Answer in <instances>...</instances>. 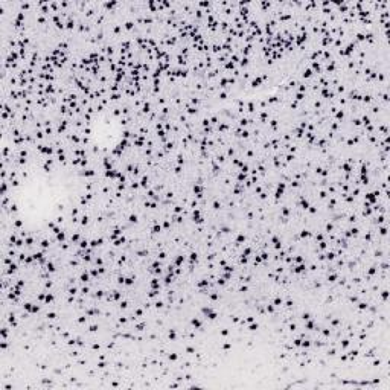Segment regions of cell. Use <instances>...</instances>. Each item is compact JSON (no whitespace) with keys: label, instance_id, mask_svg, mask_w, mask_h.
Listing matches in <instances>:
<instances>
[{"label":"cell","instance_id":"obj_1","mask_svg":"<svg viewBox=\"0 0 390 390\" xmlns=\"http://www.w3.org/2000/svg\"><path fill=\"white\" fill-rule=\"evenodd\" d=\"M191 218H192V223L195 226H203L206 223V217L203 213V210L200 207H195L192 209V213H191Z\"/></svg>","mask_w":390,"mask_h":390},{"label":"cell","instance_id":"obj_2","mask_svg":"<svg viewBox=\"0 0 390 390\" xmlns=\"http://www.w3.org/2000/svg\"><path fill=\"white\" fill-rule=\"evenodd\" d=\"M192 194L197 200H203L206 195V186L203 183H195L192 186Z\"/></svg>","mask_w":390,"mask_h":390},{"label":"cell","instance_id":"obj_3","mask_svg":"<svg viewBox=\"0 0 390 390\" xmlns=\"http://www.w3.org/2000/svg\"><path fill=\"white\" fill-rule=\"evenodd\" d=\"M287 187L288 185L285 183V182H279L276 187H274V191H273V198H276V200H280L283 195H285V192H287Z\"/></svg>","mask_w":390,"mask_h":390},{"label":"cell","instance_id":"obj_4","mask_svg":"<svg viewBox=\"0 0 390 390\" xmlns=\"http://www.w3.org/2000/svg\"><path fill=\"white\" fill-rule=\"evenodd\" d=\"M204 318L203 317H192L191 320H189V323H191V326L194 328V329H198V331H203V328H204Z\"/></svg>","mask_w":390,"mask_h":390},{"label":"cell","instance_id":"obj_5","mask_svg":"<svg viewBox=\"0 0 390 390\" xmlns=\"http://www.w3.org/2000/svg\"><path fill=\"white\" fill-rule=\"evenodd\" d=\"M268 241H270V244L274 247V250H280V248H283V242H282V238H280L279 235H271Z\"/></svg>","mask_w":390,"mask_h":390},{"label":"cell","instance_id":"obj_6","mask_svg":"<svg viewBox=\"0 0 390 390\" xmlns=\"http://www.w3.org/2000/svg\"><path fill=\"white\" fill-rule=\"evenodd\" d=\"M217 131H218L220 134H226V133H229V131H230V124H229V122H226V121H220V124L217 125Z\"/></svg>","mask_w":390,"mask_h":390},{"label":"cell","instance_id":"obj_7","mask_svg":"<svg viewBox=\"0 0 390 390\" xmlns=\"http://www.w3.org/2000/svg\"><path fill=\"white\" fill-rule=\"evenodd\" d=\"M306 271H308L306 264H296V265H293V273L294 274H305Z\"/></svg>","mask_w":390,"mask_h":390},{"label":"cell","instance_id":"obj_8","mask_svg":"<svg viewBox=\"0 0 390 390\" xmlns=\"http://www.w3.org/2000/svg\"><path fill=\"white\" fill-rule=\"evenodd\" d=\"M280 217L282 218H291L293 217V209L290 206H282L280 207Z\"/></svg>","mask_w":390,"mask_h":390},{"label":"cell","instance_id":"obj_9","mask_svg":"<svg viewBox=\"0 0 390 390\" xmlns=\"http://www.w3.org/2000/svg\"><path fill=\"white\" fill-rule=\"evenodd\" d=\"M340 271H331V273H328L326 274V280L329 282V283H335L338 279H340Z\"/></svg>","mask_w":390,"mask_h":390},{"label":"cell","instance_id":"obj_10","mask_svg":"<svg viewBox=\"0 0 390 390\" xmlns=\"http://www.w3.org/2000/svg\"><path fill=\"white\" fill-rule=\"evenodd\" d=\"M139 183H140V187H142V189H147V191H148L149 189V177L147 174H142L140 178H139Z\"/></svg>","mask_w":390,"mask_h":390},{"label":"cell","instance_id":"obj_11","mask_svg":"<svg viewBox=\"0 0 390 390\" xmlns=\"http://www.w3.org/2000/svg\"><path fill=\"white\" fill-rule=\"evenodd\" d=\"M314 76V72L311 70V67L308 66V67H305L303 70H302V79L303 81H308V79H311Z\"/></svg>","mask_w":390,"mask_h":390},{"label":"cell","instance_id":"obj_12","mask_svg":"<svg viewBox=\"0 0 390 390\" xmlns=\"http://www.w3.org/2000/svg\"><path fill=\"white\" fill-rule=\"evenodd\" d=\"M56 296L52 293V291H46V296H44V302H43V305H50V303H54L55 302Z\"/></svg>","mask_w":390,"mask_h":390},{"label":"cell","instance_id":"obj_13","mask_svg":"<svg viewBox=\"0 0 390 390\" xmlns=\"http://www.w3.org/2000/svg\"><path fill=\"white\" fill-rule=\"evenodd\" d=\"M233 241H235L236 245H245V242H247V236H245L244 233H236Z\"/></svg>","mask_w":390,"mask_h":390},{"label":"cell","instance_id":"obj_14","mask_svg":"<svg viewBox=\"0 0 390 390\" xmlns=\"http://www.w3.org/2000/svg\"><path fill=\"white\" fill-rule=\"evenodd\" d=\"M44 93L47 94V96H54L56 94V85L55 84H46V87H44Z\"/></svg>","mask_w":390,"mask_h":390},{"label":"cell","instance_id":"obj_15","mask_svg":"<svg viewBox=\"0 0 390 390\" xmlns=\"http://www.w3.org/2000/svg\"><path fill=\"white\" fill-rule=\"evenodd\" d=\"M149 232H151L152 235H160V233L163 232V227H162V224H160V223H154L152 226H151Z\"/></svg>","mask_w":390,"mask_h":390},{"label":"cell","instance_id":"obj_16","mask_svg":"<svg viewBox=\"0 0 390 390\" xmlns=\"http://www.w3.org/2000/svg\"><path fill=\"white\" fill-rule=\"evenodd\" d=\"M102 166H104V171H112V169H114V168H113V163H112L110 156H105V157H104V160H102Z\"/></svg>","mask_w":390,"mask_h":390},{"label":"cell","instance_id":"obj_17","mask_svg":"<svg viewBox=\"0 0 390 390\" xmlns=\"http://www.w3.org/2000/svg\"><path fill=\"white\" fill-rule=\"evenodd\" d=\"M112 244L114 245V247H122L124 244H127V236H125V235H122V236L116 238V239H114Z\"/></svg>","mask_w":390,"mask_h":390},{"label":"cell","instance_id":"obj_18","mask_svg":"<svg viewBox=\"0 0 390 390\" xmlns=\"http://www.w3.org/2000/svg\"><path fill=\"white\" fill-rule=\"evenodd\" d=\"M127 221H128L130 224H134V226H136V224H139V221H140V220H139V215H137V213L131 212L130 215H128V220H127Z\"/></svg>","mask_w":390,"mask_h":390},{"label":"cell","instance_id":"obj_19","mask_svg":"<svg viewBox=\"0 0 390 390\" xmlns=\"http://www.w3.org/2000/svg\"><path fill=\"white\" fill-rule=\"evenodd\" d=\"M87 329H89V332H90V334H96V332L99 331V325H98L96 322H92V323H89V325H87Z\"/></svg>","mask_w":390,"mask_h":390},{"label":"cell","instance_id":"obj_20","mask_svg":"<svg viewBox=\"0 0 390 390\" xmlns=\"http://www.w3.org/2000/svg\"><path fill=\"white\" fill-rule=\"evenodd\" d=\"M265 311H267V314H268V316H273V314H276L278 308H276L273 303H267V305H265Z\"/></svg>","mask_w":390,"mask_h":390},{"label":"cell","instance_id":"obj_21","mask_svg":"<svg viewBox=\"0 0 390 390\" xmlns=\"http://www.w3.org/2000/svg\"><path fill=\"white\" fill-rule=\"evenodd\" d=\"M168 360H169V363H177L178 360H180V353H177V352H169L168 353Z\"/></svg>","mask_w":390,"mask_h":390},{"label":"cell","instance_id":"obj_22","mask_svg":"<svg viewBox=\"0 0 390 390\" xmlns=\"http://www.w3.org/2000/svg\"><path fill=\"white\" fill-rule=\"evenodd\" d=\"M343 119H344V110H343V108H338V110L335 112V114H334V121L341 122Z\"/></svg>","mask_w":390,"mask_h":390},{"label":"cell","instance_id":"obj_23","mask_svg":"<svg viewBox=\"0 0 390 390\" xmlns=\"http://www.w3.org/2000/svg\"><path fill=\"white\" fill-rule=\"evenodd\" d=\"M271 303H273V305H274V306L279 309V308L283 305V297H280V296H274V297L271 299Z\"/></svg>","mask_w":390,"mask_h":390},{"label":"cell","instance_id":"obj_24","mask_svg":"<svg viewBox=\"0 0 390 390\" xmlns=\"http://www.w3.org/2000/svg\"><path fill=\"white\" fill-rule=\"evenodd\" d=\"M247 178H248V174H245V172H241V171H239V172L236 174V178H235V180H236L238 183H245V180H247Z\"/></svg>","mask_w":390,"mask_h":390},{"label":"cell","instance_id":"obj_25","mask_svg":"<svg viewBox=\"0 0 390 390\" xmlns=\"http://www.w3.org/2000/svg\"><path fill=\"white\" fill-rule=\"evenodd\" d=\"M152 308H154V309H162V308H165V302H163L162 299L157 297L156 300H154V305H152Z\"/></svg>","mask_w":390,"mask_h":390},{"label":"cell","instance_id":"obj_26","mask_svg":"<svg viewBox=\"0 0 390 390\" xmlns=\"http://www.w3.org/2000/svg\"><path fill=\"white\" fill-rule=\"evenodd\" d=\"M247 329H248L250 332H256V331L259 329V322H253V323H248V325H247Z\"/></svg>","mask_w":390,"mask_h":390},{"label":"cell","instance_id":"obj_27","mask_svg":"<svg viewBox=\"0 0 390 390\" xmlns=\"http://www.w3.org/2000/svg\"><path fill=\"white\" fill-rule=\"evenodd\" d=\"M56 241L59 242V244H61V242H67V233H66L64 230L59 232V233L56 235Z\"/></svg>","mask_w":390,"mask_h":390},{"label":"cell","instance_id":"obj_28","mask_svg":"<svg viewBox=\"0 0 390 390\" xmlns=\"http://www.w3.org/2000/svg\"><path fill=\"white\" fill-rule=\"evenodd\" d=\"M134 26H136V23H134L133 20H128V21H125V24H124V29H125L127 32H131V31L134 29Z\"/></svg>","mask_w":390,"mask_h":390},{"label":"cell","instance_id":"obj_29","mask_svg":"<svg viewBox=\"0 0 390 390\" xmlns=\"http://www.w3.org/2000/svg\"><path fill=\"white\" fill-rule=\"evenodd\" d=\"M210 207H212L213 210H221V209H223V204H221L220 200H213V201L210 203Z\"/></svg>","mask_w":390,"mask_h":390},{"label":"cell","instance_id":"obj_30","mask_svg":"<svg viewBox=\"0 0 390 390\" xmlns=\"http://www.w3.org/2000/svg\"><path fill=\"white\" fill-rule=\"evenodd\" d=\"M78 247H79V248H84V250H85L87 247H90V241H89V239H85V238H82V239L79 241V244H78Z\"/></svg>","mask_w":390,"mask_h":390},{"label":"cell","instance_id":"obj_31","mask_svg":"<svg viewBox=\"0 0 390 390\" xmlns=\"http://www.w3.org/2000/svg\"><path fill=\"white\" fill-rule=\"evenodd\" d=\"M302 349H309V348H313V341L311 340H302V346H300Z\"/></svg>","mask_w":390,"mask_h":390},{"label":"cell","instance_id":"obj_32","mask_svg":"<svg viewBox=\"0 0 390 390\" xmlns=\"http://www.w3.org/2000/svg\"><path fill=\"white\" fill-rule=\"evenodd\" d=\"M209 121H210V125H215V127H217V125L220 124V117H218L217 114L210 116V117H209Z\"/></svg>","mask_w":390,"mask_h":390},{"label":"cell","instance_id":"obj_33","mask_svg":"<svg viewBox=\"0 0 390 390\" xmlns=\"http://www.w3.org/2000/svg\"><path fill=\"white\" fill-rule=\"evenodd\" d=\"M162 227H163V230H169L171 227H172V223H171V220H165V221H162Z\"/></svg>","mask_w":390,"mask_h":390},{"label":"cell","instance_id":"obj_34","mask_svg":"<svg viewBox=\"0 0 390 390\" xmlns=\"http://www.w3.org/2000/svg\"><path fill=\"white\" fill-rule=\"evenodd\" d=\"M303 99H305V93H299V92L294 93V101H297V102H302Z\"/></svg>","mask_w":390,"mask_h":390}]
</instances>
